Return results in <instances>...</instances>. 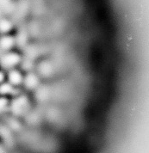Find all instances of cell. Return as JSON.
<instances>
[{
	"label": "cell",
	"instance_id": "obj_1",
	"mask_svg": "<svg viewBox=\"0 0 149 153\" xmlns=\"http://www.w3.org/2000/svg\"><path fill=\"white\" fill-rule=\"evenodd\" d=\"M22 56L14 51H10L3 53L0 55V66L4 71H9L13 68H16L22 63Z\"/></svg>",
	"mask_w": 149,
	"mask_h": 153
},
{
	"label": "cell",
	"instance_id": "obj_2",
	"mask_svg": "<svg viewBox=\"0 0 149 153\" xmlns=\"http://www.w3.org/2000/svg\"><path fill=\"white\" fill-rule=\"evenodd\" d=\"M23 77H24V74L22 73L21 70L17 68L9 70L6 72V81L16 88L22 85Z\"/></svg>",
	"mask_w": 149,
	"mask_h": 153
},
{
	"label": "cell",
	"instance_id": "obj_3",
	"mask_svg": "<svg viewBox=\"0 0 149 153\" xmlns=\"http://www.w3.org/2000/svg\"><path fill=\"white\" fill-rule=\"evenodd\" d=\"M22 85L25 89L28 91H36L40 85V77L39 75L33 71H29L24 75Z\"/></svg>",
	"mask_w": 149,
	"mask_h": 153
},
{
	"label": "cell",
	"instance_id": "obj_4",
	"mask_svg": "<svg viewBox=\"0 0 149 153\" xmlns=\"http://www.w3.org/2000/svg\"><path fill=\"white\" fill-rule=\"evenodd\" d=\"M15 46H16V39L14 36L10 35V34L0 35V51L2 53L12 51Z\"/></svg>",
	"mask_w": 149,
	"mask_h": 153
},
{
	"label": "cell",
	"instance_id": "obj_5",
	"mask_svg": "<svg viewBox=\"0 0 149 153\" xmlns=\"http://www.w3.org/2000/svg\"><path fill=\"white\" fill-rule=\"evenodd\" d=\"M16 97V98H15L14 101L11 102V109L16 114H21L28 107V101L26 97L23 96H19Z\"/></svg>",
	"mask_w": 149,
	"mask_h": 153
},
{
	"label": "cell",
	"instance_id": "obj_6",
	"mask_svg": "<svg viewBox=\"0 0 149 153\" xmlns=\"http://www.w3.org/2000/svg\"><path fill=\"white\" fill-rule=\"evenodd\" d=\"M13 28V23L6 17H0V35H7Z\"/></svg>",
	"mask_w": 149,
	"mask_h": 153
},
{
	"label": "cell",
	"instance_id": "obj_7",
	"mask_svg": "<svg viewBox=\"0 0 149 153\" xmlns=\"http://www.w3.org/2000/svg\"><path fill=\"white\" fill-rule=\"evenodd\" d=\"M16 89V87L9 84L7 81H5L0 84V97H8L9 96H11L15 92Z\"/></svg>",
	"mask_w": 149,
	"mask_h": 153
},
{
	"label": "cell",
	"instance_id": "obj_8",
	"mask_svg": "<svg viewBox=\"0 0 149 153\" xmlns=\"http://www.w3.org/2000/svg\"><path fill=\"white\" fill-rule=\"evenodd\" d=\"M39 72L44 76H48L51 75L52 71H53V66L52 64L48 61H44L41 63V65H39Z\"/></svg>",
	"mask_w": 149,
	"mask_h": 153
},
{
	"label": "cell",
	"instance_id": "obj_9",
	"mask_svg": "<svg viewBox=\"0 0 149 153\" xmlns=\"http://www.w3.org/2000/svg\"><path fill=\"white\" fill-rule=\"evenodd\" d=\"M10 0H0V10H9L10 5Z\"/></svg>",
	"mask_w": 149,
	"mask_h": 153
},
{
	"label": "cell",
	"instance_id": "obj_10",
	"mask_svg": "<svg viewBox=\"0 0 149 153\" xmlns=\"http://www.w3.org/2000/svg\"><path fill=\"white\" fill-rule=\"evenodd\" d=\"M9 99L5 97H0V110L4 109L9 105Z\"/></svg>",
	"mask_w": 149,
	"mask_h": 153
},
{
	"label": "cell",
	"instance_id": "obj_11",
	"mask_svg": "<svg viewBox=\"0 0 149 153\" xmlns=\"http://www.w3.org/2000/svg\"><path fill=\"white\" fill-rule=\"evenodd\" d=\"M6 81V72L4 70L0 69V84Z\"/></svg>",
	"mask_w": 149,
	"mask_h": 153
}]
</instances>
